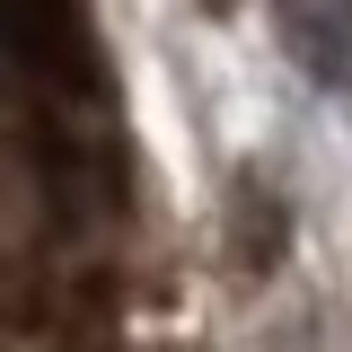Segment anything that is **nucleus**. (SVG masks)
I'll use <instances>...</instances> for the list:
<instances>
[{
	"label": "nucleus",
	"mask_w": 352,
	"mask_h": 352,
	"mask_svg": "<svg viewBox=\"0 0 352 352\" xmlns=\"http://www.w3.org/2000/svg\"><path fill=\"white\" fill-rule=\"evenodd\" d=\"M229 256H238L247 282H264L273 264L291 256V203H282V194H264L256 176H238V185H229Z\"/></svg>",
	"instance_id": "nucleus-3"
},
{
	"label": "nucleus",
	"mask_w": 352,
	"mask_h": 352,
	"mask_svg": "<svg viewBox=\"0 0 352 352\" xmlns=\"http://www.w3.org/2000/svg\"><path fill=\"white\" fill-rule=\"evenodd\" d=\"M0 80L106 106V53L88 27V0H0Z\"/></svg>",
	"instance_id": "nucleus-1"
},
{
	"label": "nucleus",
	"mask_w": 352,
	"mask_h": 352,
	"mask_svg": "<svg viewBox=\"0 0 352 352\" xmlns=\"http://www.w3.org/2000/svg\"><path fill=\"white\" fill-rule=\"evenodd\" d=\"M273 18H282V44L326 88L352 80V0H273Z\"/></svg>",
	"instance_id": "nucleus-2"
}]
</instances>
